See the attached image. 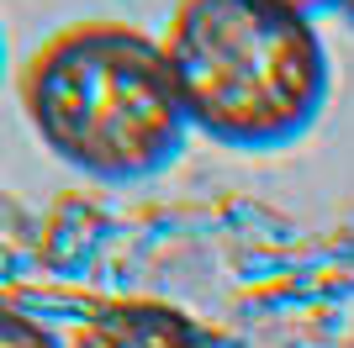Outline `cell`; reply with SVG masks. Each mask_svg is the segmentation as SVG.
Masks as SVG:
<instances>
[{
  "mask_svg": "<svg viewBox=\"0 0 354 348\" xmlns=\"http://www.w3.org/2000/svg\"><path fill=\"white\" fill-rule=\"evenodd\" d=\"M0 348H64V343L48 333L43 322H32V317H21V311H11V306H0Z\"/></svg>",
  "mask_w": 354,
  "mask_h": 348,
  "instance_id": "obj_4",
  "label": "cell"
},
{
  "mask_svg": "<svg viewBox=\"0 0 354 348\" xmlns=\"http://www.w3.org/2000/svg\"><path fill=\"white\" fill-rule=\"evenodd\" d=\"M0 79H6V27H0Z\"/></svg>",
  "mask_w": 354,
  "mask_h": 348,
  "instance_id": "obj_6",
  "label": "cell"
},
{
  "mask_svg": "<svg viewBox=\"0 0 354 348\" xmlns=\"http://www.w3.org/2000/svg\"><path fill=\"white\" fill-rule=\"evenodd\" d=\"M64 348H217V343L175 306L122 301L95 311Z\"/></svg>",
  "mask_w": 354,
  "mask_h": 348,
  "instance_id": "obj_3",
  "label": "cell"
},
{
  "mask_svg": "<svg viewBox=\"0 0 354 348\" xmlns=\"http://www.w3.org/2000/svg\"><path fill=\"white\" fill-rule=\"evenodd\" d=\"M16 95L37 143L101 185H138L169 169L191 137L164 37L127 21L53 32L21 64Z\"/></svg>",
  "mask_w": 354,
  "mask_h": 348,
  "instance_id": "obj_1",
  "label": "cell"
},
{
  "mask_svg": "<svg viewBox=\"0 0 354 348\" xmlns=\"http://www.w3.org/2000/svg\"><path fill=\"white\" fill-rule=\"evenodd\" d=\"M164 53L191 127L233 153L291 148L333 90L317 21L265 0H180Z\"/></svg>",
  "mask_w": 354,
  "mask_h": 348,
  "instance_id": "obj_2",
  "label": "cell"
},
{
  "mask_svg": "<svg viewBox=\"0 0 354 348\" xmlns=\"http://www.w3.org/2000/svg\"><path fill=\"white\" fill-rule=\"evenodd\" d=\"M344 16H349V21H354V0H344Z\"/></svg>",
  "mask_w": 354,
  "mask_h": 348,
  "instance_id": "obj_7",
  "label": "cell"
},
{
  "mask_svg": "<svg viewBox=\"0 0 354 348\" xmlns=\"http://www.w3.org/2000/svg\"><path fill=\"white\" fill-rule=\"evenodd\" d=\"M265 6H281V11H296V16H317L323 11H344V0H265Z\"/></svg>",
  "mask_w": 354,
  "mask_h": 348,
  "instance_id": "obj_5",
  "label": "cell"
}]
</instances>
